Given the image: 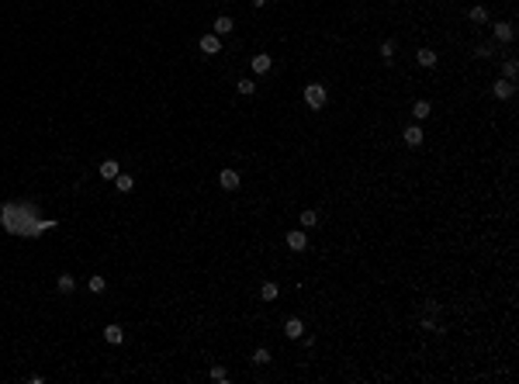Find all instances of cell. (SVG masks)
Returning <instances> with one entry per match:
<instances>
[{
	"mask_svg": "<svg viewBox=\"0 0 519 384\" xmlns=\"http://www.w3.org/2000/svg\"><path fill=\"white\" fill-rule=\"evenodd\" d=\"M301 225H305V229H312V225H319V215L312 212V208H308V212H301Z\"/></svg>",
	"mask_w": 519,
	"mask_h": 384,
	"instance_id": "cell-20",
	"label": "cell"
},
{
	"mask_svg": "<svg viewBox=\"0 0 519 384\" xmlns=\"http://www.w3.org/2000/svg\"><path fill=\"white\" fill-rule=\"evenodd\" d=\"M218 184H222V191H235V187H239V173L225 166V170L218 173Z\"/></svg>",
	"mask_w": 519,
	"mask_h": 384,
	"instance_id": "cell-3",
	"label": "cell"
},
{
	"mask_svg": "<svg viewBox=\"0 0 519 384\" xmlns=\"http://www.w3.org/2000/svg\"><path fill=\"white\" fill-rule=\"evenodd\" d=\"M212 381L225 384V381H229V370H225V367H212Z\"/></svg>",
	"mask_w": 519,
	"mask_h": 384,
	"instance_id": "cell-22",
	"label": "cell"
},
{
	"mask_svg": "<svg viewBox=\"0 0 519 384\" xmlns=\"http://www.w3.org/2000/svg\"><path fill=\"white\" fill-rule=\"evenodd\" d=\"M253 364H256V367H267V364H270V350H267V346L253 350Z\"/></svg>",
	"mask_w": 519,
	"mask_h": 384,
	"instance_id": "cell-15",
	"label": "cell"
},
{
	"mask_svg": "<svg viewBox=\"0 0 519 384\" xmlns=\"http://www.w3.org/2000/svg\"><path fill=\"white\" fill-rule=\"evenodd\" d=\"M260 298H263V301H273V298H277V284H273V281H267V284L260 288Z\"/></svg>",
	"mask_w": 519,
	"mask_h": 384,
	"instance_id": "cell-18",
	"label": "cell"
},
{
	"mask_svg": "<svg viewBox=\"0 0 519 384\" xmlns=\"http://www.w3.org/2000/svg\"><path fill=\"white\" fill-rule=\"evenodd\" d=\"M402 138H405V146H412V149H416V146H423V138H426V135H423V128H419V125H408Z\"/></svg>",
	"mask_w": 519,
	"mask_h": 384,
	"instance_id": "cell-6",
	"label": "cell"
},
{
	"mask_svg": "<svg viewBox=\"0 0 519 384\" xmlns=\"http://www.w3.org/2000/svg\"><path fill=\"white\" fill-rule=\"evenodd\" d=\"M412 115L419 118V121H423V118H429V115H433V108H429V100H416V108H412Z\"/></svg>",
	"mask_w": 519,
	"mask_h": 384,
	"instance_id": "cell-16",
	"label": "cell"
},
{
	"mask_svg": "<svg viewBox=\"0 0 519 384\" xmlns=\"http://www.w3.org/2000/svg\"><path fill=\"white\" fill-rule=\"evenodd\" d=\"M56 288L62 291V294H70V291L77 288V281H73V277H70V273H62V277H59V281H56Z\"/></svg>",
	"mask_w": 519,
	"mask_h": 384,
	"instance_id": "cell-17",
	"label": "cell"
},
{
	"mask_svg": "<svg viewBox=\"0 0 519 384\" xmlns=\"http://www.w3.org/2000/svg\"><path fill=\"white\" fill-rule=\"evenodd\" d=\"M467 18L474 21V24H481V21H488V11H485V7H471V11H467Z\"/></svg>",
	"mask_w": 519,
	"mask_h": 384,
	"instance_id": "cell-19",
	"label": "cell"
},
{
	"mask_svg": "<svg viewBox=\"0 0 519 384\" xmlns=\"http://www.w3.org/2000/svg\"><path fill=\"white\" fill-rule=\"evenodd\" d=\"M132 184H135V180L128 177V173H118V177H115V187H118L121 194H128V191H132Z\"/></svg>",
	"mask_w": 519,
	"mask_h": 384,
	"instance_id": "cell-14",
	"label": "cell"
},
{
	"mask_svg": "<svg viewBox=\"0 0 519 384\" xmlns=\"http://www.w3.org/2000/svg\"><path fill=\"white\" fill-rule=\"evenodd\" d=\"M97 173H100V177H104V180H115L118 173H121V166H118L115 159H104V163H100V166H97Z\"/></svg>",
	"mask_w": 519,
	"mask_h": 384,
	"instance_id": "cell-10",
	"label": "cell"
},
{
	"mask_svg": "<svg viewBox=\"0 0 519 384\" xmlns=\"http://www.w3.org/2000/svg\"><path fill=\"white\" fill-rule=\"evenodd\" d=\"M381 56H385V62L395 59V42H385V45H381Z\"/></svg>",
	"mask_w": 519,
	"mask_h": 384,
	"instance_id": "cell-25",
	"label": "cell"
},
{
	"mask_svg": "<svg viewBox=\"0 0 519 384\" xmlns=\"http://www.w3.org/2000/svg\"><path fill=\"white\" fill-rule=\"evenodd\" d=\"M326 87L322 83H308L305 87V104L312 108V111H319V108H326Z\"/></svg>",
	"mask_w": 519,
	"mask_h": 384,
	"instance_id": "cell-1",
	"label": "cell"
},
{
	"mask_svg": "<svg viewBox=\"0 0 519 384\" xmlns=\"http://www.w3.org/2000/svg\"><path fill=\"white\" fill-rule=\"evenodd\" d=\"M284 336H288V339H301V336H305V322H301V319H288V322H284Z\"/></svg>",
	"mask_w": 519,
	"mask_h": 384,
	"instance_id": "cell-4",
	"label": "cell"
},
{
	"mask_svg": "<svg viewBox=\"0 0 519 384\" xmlns=\"http://www.w3.org/2000/svg\"><path fill=\"white\" fill-rule=\"evenodd\" d=\"M218 49H222V39H218L215 31H212V35H204V39H201V52H204V56H215Z\"/></svg>",
	"mask_w": 519,
	"mask_h": 384,
	"instance_id": "cell-8",
	"label": "cell"
},
{
	"mask_svg": "<svg viewBox=\"0 0 519 384\" xmlns=\"http://www.w3.org/2000/svg\"><path fill=\"white\" fill-rule=\"evenodd\" d=\"M516 39V28L509 24V21H502V24H495V42H512Z\"/></svg>",
	"mask_w": 519,
	"mask_h": 384,
	"instance_id": "cell-9",
	"label": "cell"
},
{
	"mask_svg": "<svg viewBox=\"0 0 519 384\" xmlns=\"http://www.w3.org/2000/svg\"><path fill=\"white\" fill-rule=\"evenodd\" d=\"M270 66H273V59L267 52H260V56H253V73H267Z\"/></svg>",
	"mask_w": 519,
	"mask_h": 384,
	"instance_id": "cell-12",
	"label": "cell"
},
{
	"mask_svg": "<svg viewBox=\"0 0 519 384\" xmlns=\"http://www.w3.org/2000/svg\"><path fill=\"white\" fill-rule=\"evenodd\" d=\"M288 246H291L294 253H305V250H308V235H305L301 229H298V232H288Z\"/></svg>",
	"mask_w": 519,
	"mask_h": 384,
	"instance_id": "cell-5",
	"label": "cell"
},
{
	"mask_svg": "<svg viewBox=\"0 0 519 384\" xmlns=\"http://www.w3.org/2000/svg\"><path fill=\"white\" fill-rule=\"evenodd\" d=\"M492 94L499 97V100H509V97L516 94V83H512V80H495V87H492Z\"/></svg>",
	"mask_w": 519,
	"mask_h": 384,
	"instance_id": "cell-2",
	"label": "cell"
},
{
	"mask_svg": "<svg viewBox=\"0 0 519 384\" xmlns=\"http://www.w3.org/2000/svg\"><path fill=\"white\" fill-rule=\"evenodd\" d=\"M212 28H215V35L222 39V35H229L232 28H235V21H232L229 14H218V18H215V24H212Z\"/></svg>",
	"mask_w": 519,
	"mask_h": 384,
	"instance_id": "cell-7",
	"label": "cell"
},
{
	"mask_svg": "<svg viewBox=\"0 0 519 384\" xmlns=\"http://www.w3.org/2000/svg\"><path fill=\"white\" fill-rule=\"evenodd\" d=\"M87 288L94 291V294H100V291L108 288V281H104V277H90V281H87Z\"/></svg>",
	"mask_w": 519,
	"mask_h": 384,
	"instance_id": "cell-21",
	"label": "cell"
},
{
	"mask_svg": "<svg viewBox=\"0 0 519 384\" xmlns=\"http://www.w3.org/2000/svg\"><path fill=\"white\" fill-rule=\"evenodd\" d=\"M263 4H267V0H253V7H263Z\"/></svg>",
	"mask_w": 519,
	"mask_h": 384,
	"instance_id": "cell-26",
	"label": "cell"
},
{
	"mask_svg": "<svg viewBox=\"0 0 519 384\" xmlns=\"http://www.w3.org/2000/svg\"><path fill=\"white\" fill-rule=\"evenodd\" d=\"M104 339H108V343H111V346H118V343H121V339H125V329H121V326H115V322H111V326L104 329Z\"/></svg>",
	"mask_w": 519,
	"mask_h": 384,
	"instance_id": "cell-11",
	"label": "cell"
},
{
	"mask_svg": "<svg viewBox=\"0 0 519 384\" xmlns=\"http://www.w3.org/2000/svg\"><path fill=\"white\" fill-rule=\"evenodd\" d=\"M235 90H239V94H253V90H256V83H253V80H239V83H235Z\"/></svg>",
	"mask_w": 519,
	"mask_h": 384,
	"instance_id": "cell-23",
	"label": "cell"
},
{
	"mask_svg": "<svg viewBox=\"0 0 519 384\" xmlns=\"http://www.w3.org/2000/svg\"><path fill=\"white\" fill-rule=\"evenodd\" d=\"M516 73H519V62L509 59V62H505V80H516Z\"/></svg>",
	"mask_w": 519,
	"mask_h": 384,
	"instance_id": "cell-24",
	"label": "cell"
},
{
	"mask_svg": "<svg viewBox=\"0 0 519 384\" xmlns=\"http://www.w3.org/2000/svg\"><path fill=\"white\" fill-rule=\"evenodd\" d=\"M416 59H419V66H426V69H429V66H436V52H433V49H419V52H416Z\"/></svg>",
	"mask_w": 519,
	"mask_h": 384,
	"instance_id": "cell-13",
	"label": "cell"
}]
</instances>
